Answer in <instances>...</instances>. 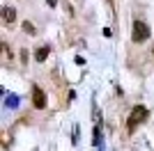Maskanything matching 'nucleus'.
Listing matches in <instances>:
<instances>
[{
	"label": "nucleus",
	"mask_w": 154,
	"mask_h": 151,
	"mask_svg": "<svg viewBox=\"0 0 154 151\" xmlns=\"http://www.w3.org/2000/svg\"><path fill=\"white\" fill-rule=\"evenodd\" d=\"M2 19H5V23H14V19H16V9H12V7H2Z\"/></svg>",
	"instance_id": "20e7f679"
},
{
	"label": "nucleus",
	"mask_w": 154,
	"mask_h": 151,
	"mask_svg": "<svg viewBox=\"0 0 154 151\" xmlns=\"http://www.w3.org/2000/svg\"><path fill=\"white\" fill-rule=\"evenodd\" d=\"M48 5H51V7H55V5H58V0H48Z\"/></svg>",
	"instance_id": "1a4fd4ad"
},
{
	"label": "nucleus",
	"mask_w": 154,
	"mask_h": 151,
	"mask_svg": "<svg viewBox=\"0 0 154 151\" xmlns=\"http://www.w3.org/2000/svg\"><path fill=\"white\" fill-rule=\"evenodd\" d=\"M7 105H9V108H16V105H19V99H16V96H7Z\"/></svg>",
	"instance_id": "6e6552de"
},
{
	"label": "nucleus",
	"mask_w": 154,
	"mask_h": 151,
	"mask_svg": "<svg viewBox=\"0 0 154 151\" xmlns=\"http://www.w3.org/2000/svg\"><path fill=\"white\" fill-rule=\"evenodd\" d=\"M145 119H147V110H145L143 105H136L134 110H131V117H129V121H127V128L129 131H136V126L143 124Z\"/></svg>",
	"instance_id": "f257e3e1"
},
{
	"label": "nucleus",
	"mask_w": 154,
	"mask_h": 151,
	"mask_svg": "<svg viewBox=\"0 0 154 151\" xmlns=\"http://www.w3.org/2000/svg\"><path fill=\"white\" fill-rule=\"evenodd\" d=\"M32 105H35V108H39V110H42V108L46 105V94H44V92H42V89L37 87V85L32 87Z\"/></svg>",
	"instance_id": "7ed1b4c3"
},
{
	"label": "nucleus",
	"mask_w": 154,
	"mask_h": 151,
	"mask_svg": "<svg viewBox=\"0 0 154 151\" xmlns=\"http://www.w3.org/2000/svg\"><path fill=\"white\" fill-rule=\"evenodd\" d=\"M48 53H51V48H48V46H42V48L35 50V60H37V62H44L46 57H48Z\"/></svg>",
	"instance_id": "39448f33"
},
{
	"label": "nucleus",
	"mask_w": 154,
	"mask_h": 151,
	"mask_svg": "<svg viewBox=\"0 0 154 151\" xmlns=\"http://www.w3.org/2000/svg\"><path fill=\"white\" fill-rule=\"evenodd\" d=\"M131 39H134L136 44L147 41V39H149V28L143 23V21H136V23H134V32H131Z\"/></svg>",
	"instance_id": "f03ea898"
},
{
	"label": "nucleus",
	"mask_w": 154,
	"mask_h": 151,
	"mask_svg": "<svg viewBox=\"0 0 154 151\" xmlns=\"http://www.w3.org/2000/svg\"><path fill=\"white\" fill-rule=\"evenodd\" d=\"M23 32H26V34H35V25H32L30 21H26V23H23Z\"/></svg>",
	"instance_id": "423d86ee"
},
{
	"label": "nucleus",
	"mask_w": 154,
	"mask_h": 151,
	"mask_svg": "<svg viewBox=\"0 0 154 151\" xmlns=\"http://www.w3.org/2000/svg\"><path fill=\"white\" fill-rule=\"evenodd\" d=\"M101 144V131H99V126H94V147Z\"/></svg>",
	"instance_id": "0eeeda50"
}]
</instances>
